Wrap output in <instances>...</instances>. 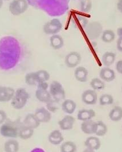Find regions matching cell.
Segmentation results:
<instances>
[{
	"instance_id": "obj_1",
	"label": "cell",
	"mask_w": 122,
	"mask_h": 152,
	"mask_svg": "<svg viewBox=\"0 0 122 152\" xmlns=\"http://www.w3.org/2000/svg\"><path fill=\"white\" fill-rule=\"evenodd\" d=\"M12 43L9 38L0 41V69L4 70L11 69L15 64V58L12 51Z\"/></svg>"
},
{
	"instance_id": "obj_2",
	"label": "cell",
	"mask_w": 122,
	"mask_h": 152,
	"mask_svg": "<svg viewBox=\"0 0 122 152\" xmlns=\"http://www.w3.org/2000/svg\"><path fill=\"white\" fill-rule=\"evenodd\" d=\"M24 124L20 121H8L3 123L0 128L1 134L7 138H16L18 137L21 128Z\"/></svg>"
},
{
	"instance_id": "obj_3",
	"label": "cell",
	"mask_w": 122,
	"mask_h": 152,
	"mask_svg": "<svg viewBox=\"0 0 122 152\" xmlns=\"http://www.w3.org/2000/svg\"><path fill=\"white\" fill-rule=\"evenodd\" d=\"M29 97V93L25 88H18L15 91L11 100V105L15 110H21L26 105Z\"/></svg>"
},
{
	"instance_id": "obj_4",
	"label": "cell",
	"mask_w": 122,
	"mask_h": 152,
	"mask_svg": "<svg viewBox=\"0 0 122 152\" xmlns=\"http://www.w3.org/2000/svg\"><path fill=\"white\" fill-rule=\"evenodd\" d=\"M29 7V4L26 0H13L9 6V10L10 13L18 16L24 13Z\"/></svg>"
},
{
	"instance_id": "obj_5",
	"label": "cell",
	"mask_w": 122,
	"mask_h": 152,
	"mask_svg": "<svg viewBox=\"0 0 122 152\" xmlns=\"http://www.w3.org/2000/svg\"><path fill=\"white\" fill-rule=\"evenodd\" d=\"M49 92L52 98L58 102L64 100L66 97L65 91L62 85L58 81H53L50 86Z\"/></svg>"
},
{
	"instance_id": "obj_6",
	"label": "cell",
	"mask_w": 122,
	"mask_h": 152,
	"mask_svg": "<svg viewBox=\"0 0 122 152\" xmlns=\"http://www.w3.org/2000/svg\"><path fill=\"white\" fill-rule=\"evenodd\" d=\"M62 23L57 18H54L47 22L43 27L44 33L47 35L57 34L62 29Z\"/></svg>"
},
{
	"instance_id": "obj_7",
	"label": "cell",
	"mask_w": 122,
	"mask_h": 152,
	"mask_svg": "<svg viewBox=\"0 0 122 152\" xmlns=\"http://www.w3.org/2000/svg\"><path fill=\"white\" fill-rule=\"evenodd\" d=\"M81 56L79 53L76 51H72L66 56L65 62L68 67L73 69L77 67L81 62Z\"/></svg>"
},
{
	"instance_id": "obj_8",
	"label": "cell",
	"mask_w": 122,
	"mask_h": 152,
	"mask_svg": "<svg viewBox=\"0 0 122 152\" xmlns=\"http://www.w3.org/2000/svg\"><path fill=\"white\" fill-rule=\"evenodd\" d=\"M82 100L87 105H94L98 100V95L95 90H86L82 94Z\"/></svg>"
},
{
	"instance_id": "obj_9",
	"label": "cell",
	"mask_w": 122,
	"mask_h": 152,
	"mask_svg": "<svg viewBox=\"0 0 122 152\" xmlns=\"http://www.w3.org/2000/svg\"><path fill=\"white\" fill-rule=\"evenodd\" d=\"M34 115L40 123H49L51 118V112L44 107L38 108L35 112Z\"/></svg>"
},
{
	"instance_id": "obj_10",
	"label": "cell",
	"mask_w": 122,
	"mask_h": 152,
	"mask_svg": "<svg viewBox=\"0 0 122 152\" xmlns=\"http://www.w3.org/2000/svg\"><path fill=\"white\" fill-rule=\"evenodd\" d=\"M15 91L10 87L0 86V102L5 103L11 101Z\"/></svg>"
},
{
	"instance_id": "obj_11",
	"label": "cell",
	"mask_w": 122,
	"mask_h": 152,
	"mask_svg": "<svg viewBox=\"0 0 122 152\" xmlns=\"http://www.w3.org/2000/svg\"><path fill=\"white\" fill-rule=\"evenodd\" d=\"M75 122V118L70 116L66 115L58 122V125L62 130L68 131L73 129Z\"/></svg>"
},
{
	"instance_id": "obj_12",
	"label": "cell",
	"mask_w": 122,
	"mask_h": 152,
	"mask_svg": "<svg viewBox=\"0 0 122 152\" xmlns=\"http://www.w3.org/2000/svg\"><path fill=\"white\" fill-rule=\"evenodd\" d=\"M99 76L102 80L106 82H110L115 79V72L113 69L106 67L101 70Z\"/></svg>"
},
{
	"instance_id": "obj_13",
	"label": "cell",
	"mask_w": 122,
	"mask_h": 152,
	"mask_svg": "<svg viewBox=\"0 0 122 152\" xmlns=\"http://www.w3.org/2000/svg\"><path fill=\"white\" fill-rule=\"evenodd\" d=\"M85 145L87 149L93 152L94 151H98L100 149L101 143L100 140L97 137L91 136L86 140L85 142Z\"/></svg>"
},
{
	"instance_id": "obj_14",
	"label": "cell",
	"mask_w": 122,
	"mask_h": 152,
	"mask_svg": "<svg viewBox=\"0 0 122 152\" xmlns=\"http://www.w3.org/2000/svg\"><path fill=\"white\" fill-rule=\"evenodd\" d=\"M96 123L92 120L84 121L81 126L82 131L86 134H95Z\"/></svg>"
},
{
	"instance_id": "obj_15",
	"label": "cell",
	"mask_w": 122,
	"mask_h": 152,
	"mask_svg": "<svg viewBox=\"0 0 122 152\" xmlns=\"http://www.w3.org/2000/svg\"><path fill=\"white\" fill-rule=\"evenodd\" d=\"M88 72L85 67L80 66L75 69L74 76L76 80L79 82H86L88 79Z\"/></svg>"
},
{
	"instance_id": "obj_16",
	"label": "cell",
	"mask_w": 122,
	"mask_h": 152,
	"mask_svg": "<svg viewBox=\"0 0 122 152\" xmlns=\"http://www.w3.org/2000/svg\"><path fill=\"white\" fill-rule=\"evenodd\" d=\"M35 97L40 102L45 103H47L53 99L48 90L38 88L35 91Z\"/></svg>"
},
{
	"instance_id": "obj_17",
	"label": "cell",
	"mask_w": 122,
	"mask_h": 152,
	"mask_svg": "<svg viewBox=\"0 0 122 152\" xmlns=\"http://www.w3.org/2000/svg\"><path fill=\"white\" fill-rule=\"evenodd\" d=\"M48 140L50 143L54 145L61 144L63 141V136L59 130H54L51 132L48 137Z\"/></svg>"
},
{
	"instance_id": "obj_18",
	"label": "cell",
	"mask_w": 122,
	"mask_h": 152,
	"mask_svg": "<svg viewBox=\"0 0 122 152\" xmlns=\"http://www.w3.org/2000/svg\"><path fill=\"white\" fill-rule=\"evenodd\" d=\"M24 124L26 126H27L33 129H35L40 126V123L37 120V118H36L34 114L29 113L24 118Z\"/></svg>"
},
{
	"instance_id": "obj_19",
	"label": "cell",
	"mask_w": 122,
	"mask_h": 152,
	"mask_svg": "<svg viewBox=\"0 0 122 152\" xmlns=\"http://www.w3.org/2000/svg\"><path fill=\"white\" fill-rule=\"evenodd\" d=\"M95 112L93 110L83 109L78 112L77 115V118L80 121H84L91 120L93 118L95 117Z\"/></svg>"
},
{
	"instance_id": "obj_20",
	"label": "cell",
	"mask_w": 122,
	"mask_h": 152,
	"mask_svg": "<svg viewBox=\"0 0 122 152\" xmlns=\"http://www.w3.org/2000/svg\"><path fill=\"white\" fill-rule=\"evenodd\" d=\"M62 110L68 115L73 114L76 108V104L74 101L71 99H67L63 101L61 105Z\"/></svg>"
},
{
	"instance_id": "obj_21",
	"label": "cell",
	"mask_w": 122,
	"mask_h": 152,
	"mask_svg": "<svg viewBox=\"0 0 122 152\" xmlns=\"http://www.w3.org/2000/svg\"><path fill=\"white\" fill-rule=\"evenodd\" d=\"M50 43L51 48L53 49L59 50L63 46L64 40L60 35H52L50 38Z\"/></svg>"
},
{
	"instance_id": "obj_22",
	"label": "cell",
	"mask_w": 122,
	"mask_h": 152,
	"mask_svg": "<svg viewBox=\"0 0 122 152\" xmlns=\"http://www.w3.org/2000/svg\"><path fill=\"white\" fill-rule=\"evenodd\" d=\"M34 130L33 129L24 124L21 128L18 137L22 140L29 139L33 136L34 134Z\"/></svg>"
},
{
	"instance_id": "obj_23",
	"label": "cell",
	"mask_w": 122,
	"mask_h": 152,
	"mask_svg": "<svg viewBox=\"0 0 122 152\" xmlns=\"http://www.w3.org/2000/svg\"><path fill=\"white\" fill-rule=\"evenodd\" d=\"M109 118L112 121L117 122L122 120V108L119 106H116L110 112Z\"/></svg>"
},
{
	"instance_id": "obj_24",
	"label": "cell",
	"mask_w": 122,
	"mask_h": 152,
	"mask_svg": "<svg viewBox=\"0 0 122 152\" xmlns=\"http://www.w3.org/2000/svg\"><path fill=\"white\" fill-rule=\"evenodd\" d=\"M20 145L17 141L9 140L4 144V150L6 152H17L19 151Z\"/></svg>"
},
{
	"instance_id": "obj_25",
	"label": "cell",
	"mask_w": 122,
	"mask_h": 152,
	"mask_svg": "<svg viewBox=\"0 0 122 152\" xmlns=\"http://www.w3.org/2000/svg\"><path fill=\"white\" fill-rule=\"evenodd\" d=\"M115 59V53L112 52H106L102 56V62L106 67H109L114 63Z\"/></svg>"
},
{
	"instance_id": "obj_26",
	"label": "cell",
	"mask_w": 122,
	"mask_h": 152,
	"mask_svg": "<svg viewBox=\"0 0 122 152\" xmlns=\"http://www.w3.org/2000/svg\"><path fill=\"white\" fill-rule=\"evenodd\" d=\"M107 126L102 121H99L96 123L95 134L99 137L104 136L107 132Z\"/></svg>"
},
{
	"instance_id": "obj_27",
	"label": "cell",
	"mask_w": 122,
	"mask_h": 152,
	"mask_svg": "<svg viewBox=\"0 0 122 152\" xmlns=\"http://www.w3.org/2000/svg\"><path fill=\"white\" fill-rule=\"evenodd\" d=\"M101 39L104 43H111L115 39V33L112 30H106L102 33Z\"/></svg>"
},
{
	"instance_id": "obj_28",
	"label": "cell",
	"mask_w": 122,
	"mask_h": 152,
	"mask_svg": "<svg viewBox=\"0 0 122 152\" xmlns=\"http://www.w3.org/2000/svg\"><path fill=\"white\" fill-rule=\"evenodd\" d=\"M61 152H76V145L71 141L64 142L60 148Z\"/></svg>"
},
{
	"instance_id": "obj_29",
	"label": "cell",
	"mask_w": 122,
	"mask_h": 152,
	"mask_svg": "<svg viewBox=\"0 0 122 152\" xmlns=\"http://www.w3.org/2000/svg\"><path fill=\"white\" fill-rule=\"evenodd\" d=\"M35 75L38 83L47 82L50 79V74L46 70H39L35 72Z\"/></svg>"
},
{
	"instance_id": "obj_30",
	"label": "cell",
	"mask_w": 122,
	"mask_h": 152,
	"mask_svg": "<svg viewBox=\"0 0 122 152\" xmlns=\"http://www.w3.org/2000/svg\"><path fill=\"white\" fill-rule=\"evenodd\" d=\"M90 86L94 90H103L105 87V84L103 81L97 77H95L91 80Z\"/></svg>"
},
{
	"instance_id": "obj_31",
	"label": "cell",
	"mask_w": 122,
	"mask_h": 152,
	"mask_svg": "<svg viewBox=\"0 0 122 152\" xmlns=\"http://www.w3.org/2000/svg\"><path fill=\"white\" fill-rule=\"evenodd\" d=\"M114 98L110 94L102 95L99 98V104L102 106L109 105L113 104Z\"/></svg>"
},
{
	"instance_id": "obj_32",
	"label": "cell",
	"mask_w": 122,
	"mask_h": 152,
	"mask_svg": "<svg viewBox=\"0 0 122 152\" xmlns=\"http://www.w3.org/2000/svg\"><path fill=\"white\" fill-rule=\"evenodd\" d=\"M25 83L29 86H35L38 84L36 75H35V72H29L26 75L25 77Z\"/></svg>"
},
{
	"instance_id": "obj_33",
	"label": "cell",
	"mask_w": 122,
	"mask_h": 152,
	"mask_svg": "<svg viewBox=\"0 0 122 152\" xmlns=\"http://www.w3.org/2000/svg\"><path fill=\"white\" fill-rule=\"evenodd\" d=\"M46 104V108L50 112L54 113L58 111L60 108V102L55 100L54 99H52Z\"/></svg>"
},
{
	"instance_id": "obj_34",
	"label": "cell",
	"mask_w": 122,
	"mask_h": 152,
	"mask_svg": "<svg viewBox=\"0 0 122 152\" xmlns=\"http://www.w3.org/2000/svg\"><path fill=\"white\" fill-rule=\"evenodd\" d=\"M92 8V2L91 0H82L81 9L84 12L88 13Z\"/></svg>"
},
{
	"instance_id": "obj_35",
	"label": "cell",
	"mask_w": 122,
	"mask_h": 152,
	"mask_svg": "<svg viewBox=\"0 0 122 152\" xmlns=\"http://www.w3.org/2000/svg\"><path fill=\"white\" fill-rule=\"evenodd\" d=\"M6 113L2 110H0V125H2L7 120Z\"/></svg>"
},
{
	"instance_id": "obj_36",
	"label": "cell",
	"mask_w": 122,
	"mask_h": 152,
	"mask_svg": "<svg viewBox=\"0 0 122 152\" xmlns=\"http://www.w3.org/2000/svg\"><path fill=\"white\" fill-rule=\"evenodd\" d=\"M37 88L41 89H46L48 90L49 88V85L46 82H40L37 84Z\"/></svg>"
},
{
	"instance_id": "obj_37",
	"label": "cell",
	"mask_w": 122,
	"mask_h": 152,
	"mask_svg": "<svg viewBox=\"0 0 122 152\" xmlns=\"http://www.w3.org/2000/svg\"><path fill=\"white\" fill-rule=\"evenodd\" d=\"M116 69L119 74L122 75V60H120L116 63Z\"/></svg>"
},
{
	"instance_id": "obj_38",
	"label": "cell",
	"mask_w": 122,
	"mask_h": 152,
	"mask_svg": "<svg viewBox=\"0 0 122 152\" xmlns=\"http://www.w3.org/2000/svg\"><path fill=\"white\" fill-rule=\"evenodd\" d=\"M116 47L119 51L122 52V37H119L116 42Z\"/></svg>"
},
{
	"instance_id": "obj_39",
	"label": "cell",
	"mask_w": 122,
	"mask_h": 152,
	"mask_svg": "<svg viewBox=\"0 0 122 152\" xmlns=\"http://www.w3.org/2000/svg\"><path fill=\"white\" fill-rule=\"evenodd\" d=\"M117 9L118 10L122 13V0H119L117 3Z\"/></svg>"
},
{
	"instance_id": "obj_40",
	"label": "cell",
	"mask_w": 122,
	"mask_h": 152,
	"mask_svg": "<svg viewBox=\"0 0 122 152\" xmlns=\"http://www.w3.org/2000/svg\"><path fill=\"white\" fill-rule=\"evenodd\" d=\"M117 34L119 37H122V27L117 29Z\"/></svg>"
},
{
	"instance_id": "obj_41",
	"label": "cell",
	"mask_w": 122,
	"mask_h": 152,
	"mask_svg": "<svg viewBox=\"0 0 122 152\" xmlns=\"http://www.w3.org/2000/svg\"><path fill=\"white\" fill-rule=\"evenodd\" d=\"M3 6V0H0V9Z\"/></svg>"
},
{
	"instance_id": "obj_42",
	"label": "cell",
	"mask_w": 122,
	"mask_h": 152,
	"mask_svg": "<svg viewBox=\"0 0 122 152\" xmlns=\"http://www.w3.org/2000/svg\"><path fill=\"white\" fill-rule=\"evenodd\" d=\"M3 1H9V0H3Z\"/></svg>"
},
{
	"instance_id": "obj_43",
	"label": "cell",
	"mask_w": 122,
	"mask_h": 152,
	"mask_svg": "<svg viewBox=\"0 0 122 152\" xmlns=\"http://www.w3.org/2000/svg\"></svg>"
}]
</instances>
